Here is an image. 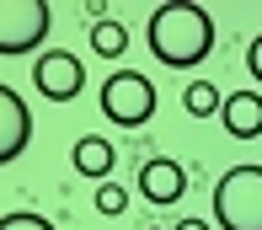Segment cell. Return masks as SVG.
Returning a JSON list of instances; mask_svg holds the SVG:
<instances>
[{"label": "cell", "instance_id": "obj_1", "mask_svg": "<svg viewBox=\"0 0 262 230\" xmlns=\"http://www.w3.org/2000/svg\"><path fill=\"white\" fill-rule=\"evenodd\" d=\"M145 43L166 70H193V65H204L209 48H214V16L204 6H193V0H166V6L150 11Z\"/></svg>", "mask_w": 262, "mask_h": 230}, {"label": "cell", "instance_id": "obj_2", "mask_svg": "<svg viewBox=\"0 0 262 230\" xmlns=\"http://www.w3.org/2000/svg\"><path fill=\"white\" fill-rule=\"evenodd\" d=\"M214 225L220 230H262V166H230L214 182Z\"/></svg>", "mask_w": 262, "mask_h": 230}, {"label": "cell", "instance_id": "obj_3", "mask_svg": "<svg viewBox=\"0 0 262 230\" xmlns=\"http://www.w3.org/2000/svg\"><path fill=\"white\" fill-rule=\"evenodd\" d=\"M102 113L118 129H139L156 118V80L145 70H113L102 80Z\"/></svg>", "mask_w": 262, "mask_h": 230}, {"label": "cell", "instance_id": "obj_4", "mask_svg": "<svg viewBox=\"0 0 262 230\" xmlns=\"http://www.w3.org/2000/svg\"><path fill=\"white\" fill-rule=\"evenodd\" d=\"M49 0H0V54H32L49 38Z\"/></svg>", "mask_w": 262, "mask_h": 230}, {"label": "cell", "instance_id": "obj_5", "mask_svg": "<svg viewBox=\"0 0 262 230\" xmlns=\"http://www.w3.org/2000/svg\"><path fill=\"white\" fill-rule=\"evenodd\" d=\"M32 86L49 96V102H75V96L86 91V65H80L70 48H49V54H38V65H32Z\"/></svg>", "mask_w": 262, "mask_h": 230}, {"label": "cell", "instance_id": "obj_6", "mask_svg": "<svg viewBox=\"0 0 262 230\" xmlns=\"http://www.w3.org/2000/svg\"><path fill=\"white\" fill-rule=\"evenodd\" d=\"M27 144H32V113H27V102L0 80V166H11Z\"/></svg>", "mask_w": 262, "mask_h": 230}, {"label": "cell", "instance_id": "obj_7", "mask_svg": "<svg viewBox=\"0 0 262 230\" xmlns=\"http://www.w3.org/2000/svg\"><path fill=\"white\" fill-rule=\"evenodd\" d=\"M182 193H187V172H182L177 161L156 155V161L139 166V198H145V203H156V209H171Z\"/></svg>", "mask_w": 262, "mask_h": 230}, {"label": "cell", "instance_id": "obj_8", "mask_svg": "<svg viewBox=\"0 0 262 230\" xmlns=\"http://www.w3.org/2000/svg\"><path fill=\"white\" fill-rule=\"evenodd\" d=\"M220 123H225L230 139H257L262 134V91H230Z\"/></svg>", "mask_w": 262, "mask_h": 230}, {"label": "cell", "instance_id": "obj_9", "mask_svg": "<svg viewBox=\"0 0 262 230\" xmlns=\"http://www.w3.org/2000/svg\"><path fill=\"white\" fill-rule=\"evenodd\" d=\"M113 161H118L113 139H102V134H80V139H75V172H80V177L107 182V177H113Z\"/></svg>", "mask_w": 262, "mask_h": 230}, {"label": "cell", "instance_id": "obj_10", "mask_svg": "<svg viewBox=\"0 0 262 230\" xmlns=\"http://www.w3.org/2000/svg\"><path fill=\"white\" fill-rule=\"evenodd\" d=\"M182 107H187V118H220L225 113V91L214 80H193L182 91Z\"/></svg>", "mask_w": 262, "mask_h": 230}, {"label": "cell", "instance_id": "obj_11", "mask_svg": "<svg viewBox=\"0 0 262 230\" xmlns=\"http://www.w3.org/2000/svg\"><path fill=\"white\" fill-rule=\"evenodd\" d=\"M91 48H97V59H118L128 48V27L113 22V16H102L97 27H91Z\"/></svg>", "mask_w": 262, "mask_h": 230}, {"label": "cell", "instance_id": "obj_12", "mask_svg": "<svg viewBox=\"0 0 262 230\" xmlns=\"http://www.w3.org/2000/svg\"><path fill=\"white\" fill-rule=\"evenodd\" d=\"M128 209V193L118 182H97V214H123Z\"/></svg>", "mask_w": 262, "mask_h": 230}, {"label": "cell", "instance_id": "obj_13", "mask_svg": "<svg viewBox=\"0 0 262 230\" xmlns=\"http://www.w3.org/2000/svg\"><path fill=\"white\" fill-rule=\"evenodd\" d=\"M0 230H59V225L43 220V214H27V209H21V214H6V220H0Z\"/></svg>", "mask_w": 262, "mask_h": 230}, {"label": "cell", "instance_id": "obj_14", "mask_svg": "<svg viewBox=\"0 0 262 230\" xmlns=\"http://www.w3.org/2000/svg\"><path fill=\"white\" fill-rule=\"evenodd\" d=\"M246 70H252V80L262 86V32L252 38V48H246Z\"/></svg>", "mask_w": 262, "mask_h": 230}, {"label": "cell", "instance_id": "obj_15", "mask_svg": "<svg viewBox=\"0 0 262 230\" xmlns=\"http://www.w3.org/2000/svg\"><path fill=\"white\" fill-rule=\"evenodd\" d=\"M177 230H209V220H177Z\"/></svg>", "mask_w": 262, "mask_h": 230}, {"label": "cell", "instance_id": "obj_16", "mask_svg": "<svg viewBox=\"0 0 262 230\" xmlns=\"http://www.w3.org/2000/svg\"><path fill=\"white\" fill-rule=\"evenodd\" d=\"M145 230H161V225H145Z\"/></svg>", "mask_w": 262, "mask_h": 230}]
</instances>
